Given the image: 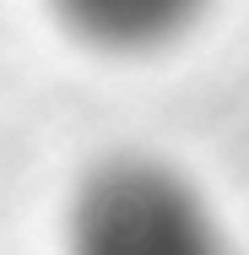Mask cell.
<instances>
[{
  "label": "cell",
  "instance_id": "cell-1",
  "mask_svg": "<svg viewBox=\"0 0 249 255\" xmlns=\"http://www.w3.org/2000/svg\"><path fill=\"white\" fill-rule=\"evenodd\" d=\"M65 255H228V239L173 168L108 157L71 196Z\"/></svg>",
  "mask_w": 249,
  "mask_h": 255
},
{
  "label": "cell",
  "instance_id": "cell-2",
  "mask_svg": "<svg viewBox=\"0 0 249 255\" xmlns=\"http://www.w3.org/2000/svg\"><path fill=\"white\" fill-rule=\"evenodd\" d=\"M49 5L82 44L108 54L163 49L206 11V0H49Z\"/></svg>",
  "mask_w": 249,
  "mask_h": 255
}]
</instances>
